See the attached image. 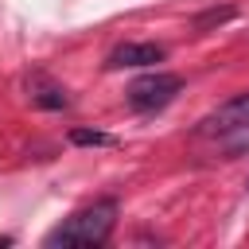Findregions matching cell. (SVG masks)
Segmentation results:
<instances>
[{
  "label": "cell",
  "mask_w": 249,
  "mask_h": 249,
  "mask_svg": "<svg viewBox=\"0 0 249 249\" xmlns=\"http://www.w3.org/2000/svg\"><path fill=\"white\" fill-rule=\"evenodd\" d=\"M113 226H117V202L113 198H97V202L74 210L62 226H54L43 237V245L47 249H58V245L62 249H93V245H105L109 241Z\"/></svg>",
  "instance_id": "cell-1"
},
{
  "label": "cell",
  "mask_w": 249,
  "mask_h": 249,
  "mask_svg": "<svg viewBox=\"0 0 249 249\" xmlns=\"http://www.w3.org/2000/svg\"><path fill=\"white\" fill-rule=\"evenodd\" d=\"M183 89V78L179 74H167V70H152L144 78H136L124 93H128V105L140 109V113H152V109H163L175 101V93Z\"/></svg>",
  "instance_id": "cell-2"
},
{
  "label": "cell",
  "mask_w": 249,
  "mask_h": 249,
  "mask_svg": "<svg viewBox=\"0 0 249 249\" xmlns=\"http://www.w3.org/2000/svg\"><path fill=\"white\" fill-rule=\"evenodd\" d=\"M249 128V89L245 93H233L230 101H222L214 113H206L198 121V132L206 136H222V132H241Z\"/></svg>",
  "instance_id": "cell-3"
},
{
  "label": "cell",
  "mask_w": 249,
  "mask_h": 249,
  "mask_svg": "<svg viewBox=\"0 0 249 249\" xmlns=\"http://www.w3.org/2000/svg\"><path fill=\"white\" fill-rule=\"evenodd\" d=\"M163 47L160 43H121V47H113L109 51V58H105V66L109 70H132V66H156V62H163Z\"/></svg>",
  "instance_id": "cell-4"
},
{
  "label": "cell",
  "mask_w": 249,
  "mask_h": 249,
  "mask_svg": "<svg viewBox=\"0 0 249 249\" xmlns=\"http://www.w3.org/2000/svg\"><path fill=\"white\" fill-rule=\"evenodd\" d=\"M70 144H82V148H113L117 140L109 132H97V128H70Z\"/></svg>",
  "instance_id": "cell-5"
},
{
  "label": "cell",
  "mask_w": 249,
  "mask_h": 249,
  "mask_svg": "<svg viewBox=\"0 0 249 249\" xmlns=\"http://www.w3.org/2000/svg\"><path fill=\"white\" fill-rule=\"evenodd\" d=\"M226 19H233V8H210V12H202V16L195 19V27H198V31H206V27L226 23Z\"/></svg>",
  "instance_id": "cell-6"
},
{
  "label": "cell",
  "mask_w": 249,
  "mask_h": 249,
  "mask_svg": "<svg viewBox=\"0 0 249 249\" xmlns=\"http://www.w3.org/2000/svg\"><path fill=\"white\" fill-rule=\"evenodd\" d=\"M31 101L43 105V109H62L66 105V89H43V93H31Z\"/></svg>",
  "instance_id": "cell-7"
}]
</instances>
